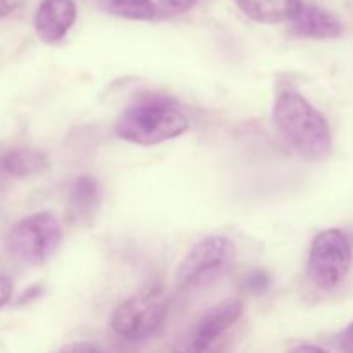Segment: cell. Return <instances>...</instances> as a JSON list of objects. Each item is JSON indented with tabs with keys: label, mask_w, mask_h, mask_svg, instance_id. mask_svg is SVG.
<instances>
[{
	"label": "cell",
	"mask_w": 353,
	"mask_h": 353,
	"mask_svg": "<svg viewBox=\"0 0 353 353\" xmlns=\"http://www.w3.org/2000/svg\"><path fill=\"white\" fill-rule=\"evenodd\" d=\"M190 119L174 99L162 93H140L117 117V138L141 147H154L186 133Z\"/></svg>",
	"instance_id": "cell-1"
},
{
	"label": "cell",
	"mask_w": 353,
	"mask_h": 353,
	"mask_svg": "<svg viewBox=\"0 0 353 353\" xmlns=\"http://www.w3.org/2000/svg\"><path fill=\"white\" fill-rule=\"evenodd\" d=\"M276 128L293 150L307 161H323L331 152L326 117L296 90H283L272 107Z\"/></svg>",
	"instance_id": "cell-2"
},
{
	"label": "cell",
	"mask_w": 353,
	"mask_h": 353,
	"mask_svg": "<svg viewBox=\"0 0 353 353\" xmlns=\"http://www.w3.org/2000/svg\"><path fill=\"white\" fill-rule=\"evenodd\" d=\"M169 312V293L164 285L150 281L114 309L110 327L124 341L140 343L154 338Z\"/></svg>",
	"instance_id": "cell-3"
},
{
	"label": "cell",
	"mask_w": 353,
	"mask_h": 353,
	"mask_svg": "<svg viewBox=\"0 0 353 353\" xmlns=\"http://www.w3.org/2000/svg\"><path fill=\"white\" fill-rule=\"evenodd\" d=\"M62 226L52 212H37L14 224L6 238L9 254L28 265H41L59 250Z\"/></svg>",
	"instance_id": "cell-4"
},
{
	"label": "cell",
	"mask_w": 353,
	"mask_h": 353,
	"mask_svg": "<svg viewBox=\"0 0 353 353\" xmlns=\"http://www.w3.org/2000/svg\"><path fill=\"white\" fill-rule=\"evenodd\" d=\"M352 243L341 230L319 231L314 236L307 261V272L314 285L324 292L338 288L352 268Z\"/></svg>",
	"instance_id": "cell-5"
},
{
	"label": "cell",
	"mask_w": 353,
	"mask_h": 353,
	"mask_svg": "<svg viewBox=\"0 0 353 353\" xmlns=\"http://www.w3.org/2000/svg\"><path fill=\"white\" fill-rule=\"evenodd\" d=\"M236 255V247L228 236H205L196 241L183 257L176 271V285L181 290L202 286L216 279Z\"/></svg>",
	"instance_id": "cell-6"
},
{
	"label": "cell",
	"mask_w": 353,
	"mask_h": 353,
	"mask_svg": "<svg viewBox=\"0 0 353 353\" xmlns=\"http://www.w3.org/2000/svg\"><path fill=\"white\" fill-rule=\"evenodd\" d=\"M103 202V190L99 179L93 176H79L69 193L68 217L69 224L78 228H90L97 221Z\"/></svg>",
	"instance_id": "cell-7"
},
{
	"label": "cell",
	"mask_w": 353,
	"mask_h": 353,
	"mask_svg": "<svg viewBox=\"0 0 353 353\" xmlns=\"http://www.w3.org/2000/svg\"><path fill=\"white\" fill-rule=\"evenodd\" d=\"M76 16L74 0H43L34 14V31L45 43H57L69 33Z\"/></svg>",
	"instance_id": "cell-8"
},
{
	"label": "cell",
	"mask_w": 353,
	"mask_h": 353,
	"mask_svg": "<svg viewBox=\"0 0 353 353\" xmlns=\"http://www.w3.org/2000/svg\"><path fill=\"white\" fill-rule=\"evenodd\" d=\"M241 314H243V303L236 299H228L202 314V317L188 333L202 343L223 345L224 334L238 323Z\"/></svg>",
	"instance_id": "cell-9"
},
{
	"label": "cell",
	"mask_w": 353,
	"mask_h": 353,
	"mask_svg": "<svg viewBox=\"0 0 353 353\" xmlns=\"http://www.w3.org/2000/svg\"><path fill=\"white\" fill-rule=\"evenodd\" d=\"M292 31L296 37L314 38V40H330L343 33V24L334 14L314 3H302L300 10L292 21Z\"/></svg>",
	"instance_id": "cell-10"
},
{
	"label": "cell",
	"mask_w": 353,
	"mask_h": 353,
	"mask_svg": "<svg viewBox=\"0 0 353 353\" xmlns=\"http://www.w3.org/2000/svg\"><path fill=\"white\" fill-rule=\"evenodd\" d=\"M48 157L41 150L17 147L0 154V178L24 179L38 176L48 169Z\"/></svg>",
	"instance_id": "cell-11"
},
{
	"label": "cell",
	"mask_w": 353,
	"mask_h": 353,
	"mask_svg": "<svg viewBox=\"0 0 353 353\" xmlns=\"http://www.w3.org/2000/svg\"><path fill=\"white\" fill-rule=\"evenodd\" d=\"M238 9L261 24L292 21L302 7V0H234Z\"/></svg>",
	"instance_id": "cell-12"
},
{
	"label": "cell",
	"mask_w": 353,
	"mask_h": 353,
	"mask_svg": "<svg viewBox=\"0 0 353 353\" xmlns=\"http://www.w3.org/2000/svg\"><path fill=\"white\" fill-rule=\"evenodd\" d=\"M100 7L112 16L131 21H152L159 9L154 0H99Z\"/></svg>",
	"instance_id": "cell-13"
},
{
	"label": "cell",
	"mask_w": 353,
	"mask_h": 353,
	"mask_svg": "<svg viewBox=\"0 0 353 353\" xmlns=\"http://www.w3.org/2000/svg\"><path fill=\"white\" fill-rule=\"evenodd\" d=\"M223 352V345H207L202 341L195 340L190 336L188 333L183 334L178 341H176L172 353H221Z\"/></svg>",
	"instance_id": "cell-14"
},
{
	"label": "cell",
	"mask_w": 353,
	"mask_h": 353,
	"mask_svg": "<svg viewBox=\"0 0 353 353\" xmlns=\"http://www.w3.org/2000/svg\"><path fill=\"white\" fill-rule=\"evenodd\" d=\"M243 288L252 295H262L271 288V276L262 269H254L245 276Z\"/></svg>",
	"instance_id": "cell-15"
},
{
	"label": "cell",
	"mask_w": 353,
	"mask_h": 353,
	"mask_svg": "<svg viewBox=\"0 0 353 353\" xmlns=\"http://www.w3.org/2000/svg\"><path fill=\"white\" fill-rule=\"evenodd\" d=\"M196 3H199V0H159V6L162 7V10L171 14V16L188 12Z\"/></svg>",
	"instance_id": "cell-16"
},
{
	"label": "cell",
	"mask_w": 353,
	"mask_h": 353,
	"mask_svg": "<svg viewBox=\"0 0 353 353\" xmlns=\"http://www.w3.org/2000/svg\"><path fill=\"white\" fill-rule=\"evenodd\" d=\"M55 353H102L99 347L88 343V341H74V343H69L65 347H62L61 350Z\"/></svg>",
	"instance_id": "cell-17"
},
{
	"label": "cell",
	"mask_w": 353,
	"mask_h": 353,
	"mask_svg": "<svg viewBox=\"0 0 353 353\" xmlns=\"http://www.w3.org/2000/svg\"><path fill=\"white\" fill-rule=\"evenodd\" d=\"M338 348L343 353H353V321L338 334Z\"/></svg>",
	"instance_id": "cell-18"
},
{
	"label": "cell",
	"mask_w": 353,
	"mask_h": 353,
	"mask_svg": "<svg viewBox=\"0 0 353 353\" xmlns=\"http://www.w3.org/2000/svg\"><path fill=\"white\" fill-rule=\"evenodd\" d=\"M12 296V281L7 276L0 274V309L6 305Z\"/></svg>",
	"instance_id": "cell-19"
},
{
	"label": "cell",
	"mask_w": 353,
	"mask_h": 353,
	"mask_svg": "<svg viewBox=\"0 0 353 353\" xmlns=\"http://www.w3.org/2000/svg\"><path fill=\"white\" fill-rule=\"evenodd\" d=\"M26 0H0V17L10 16L12 12H16L19 7H23V3Z\"/></svg>",
	"instance_id": "cell-20"
},
{
	"label": "cell",
	"mask_w": 353,
	"mask_h": 353,
	"mask_svg": "<svg viewBox=\"0 0 353 353\" xmlns=\"http://www.w3.org/2000/svg\"><path fill=\"white\" fill-rule=\"evenodd\" d=\"M288 353H327V352H324L323 348L316 347V345L303 343V345H296V347H293Z\"/></svg>",
	"instance_id": "cell-21"
}]
</instances>
